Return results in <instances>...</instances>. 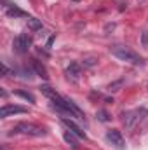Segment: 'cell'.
<instances>
[{"label": "cell", "instance_id": "6", "mask_svg": "<svg viewBox=\"0 0 148 150\" xmlns=\"http://www.w3.org/2000/svg\"><path fill=\"white\" fill-rule=\"evenodd\" d=\"M61 122H63V126H65V127H66L70 133H73L77 138H80V140H87V134H85V133H84V131H82V129L77 126V124H75L73 120H70V119L63 117V119H61Z\"/></svg>", "mask_w": 148, "mask_h": 150}, {"label": "cell", "instance_id": "15", "mask_svg": "<svg viewBox=\"0 0 148 150\" xmlns=\"http://www.w3.org/2000/svg\"><path fill=\"white\" fill-rule=\"evenodd\" d=\"M96 63H98V58H85L82 65H84V67H94Z\"/></svg>", "mask_w": 148, "mask_h": 150}, {"label": "cell", "instance_id": "18", "mask_svg": "<svg viewBox=\"0 0 148 150\" xmlns=\"http://www.w3.org/2000/svg\"><path fill=\"white\" fill-rule=\"evenodd\" d=\"M141 42H143V45H145V47L148 45V32H143V37H141Z\"/></svg>", "mask_w": 148, "mask_h": 150}, {"label": "cell", "instance_id": "11", "mask_svg": "<svg viewBox=\"0 0 148 150\" xmlns=\"http://www.w3.org/2000/svg\"><path fill=\"white\" fill-rule=\"evenodd\" d=\"M63 140L72 147V149H78V142H77V138H75L73 133H70V131H66L65 134H63Z\"/></svg>", "mask_w": 148, "mask_h": 150}, {"label": "cell", "instance_id": "5", "mask_svg": "<svg viewBox=\"0 0 148 150\" xmlns=\"http://www.w3.org/2000/svg\"><path fill=\"white\" fill-rule=\"evenodd\" d=\"M106 138H108V142H111V145L117 150H125V140L118 129H110L106 133Z\"/></svg>", "mask_w": 148, "mask_h": 150}, {"label": "cell", "instance_id": "9", "mask_svg": "<svg viewBox=\"0 0 148 150\" xmlns=\"http://www.w3.org/2000/svg\"><path fill=\"white\" fill-rule=\"evenodd\" d=\"M32 68H33V72H35V74H37L38 77H42L44 80H47V79H49L47 68H45V67H44V65H42V63H40L38 59H33V61H32Z\"/></svg>", "mask_w": 148, "mask_h": 150}, {"label": "cell", "instance_id": "2", "mask_svg": "<svg viewBox=\"0 0 148 150\" xmlns=\"http://www.w3.org/2000/svg\"><path fill=\"white\" fill-rule=\"evenodd\" d=\"M14 134H26V136H45L47 131L33 122H19L12 127Z\"/></svg>", "mask_w": 148, "mask_h": 150}, {"label": "cell", "instance_id": "3", "mask_svg": "<svg viewBox=\"0 0 148 150\" xmlns=\"http://www.w3.org/2000/svg\"><path fill=\"white\" fill-rule=\"evenodd\" d=\"M148 115V110L147 108H136V110H129L122 115V122L125 126V129H134L145 117Z\"/></svg>", "mask_w": 148, "mask_h": 150}, {"label": "cell", "instance_id": "13", "mask_svg": "<svg viewBox=\"0 0 148 150\" xmlns=\"http://www.w3.org/2000/svg\"><path fill=\"white\" fill-rule=\"evenodd\" d=\"M16 94H18L19 98H23V100L30 101V103H35V96H33L32 93H26V91H21V89H18V91H16Z\"/></svg>", "mask_w": 148, "mask_h": 150}, {"label": "cell", "instance_id": "10", "mask_svg": "<svg viewBox=\"0 0 148 150\" xmlns=\"http://www.w3.org/2000/svg\"><path fill=\"white\" fill-rule=\"evenodd\" d=\"M5 14L9 18H28V14L25 11H21L19 7H14V5H5Z\"/></svg>", "mask_w": 148, "mask_h": 150}, {"label": "cell", "instance_id": "7", "mask_svg": "<svg viewBox=\"0 0 148 150\" xmlns=\"http://www.w3.org/2000/svg\"><path fill=\"white\" fill-rule=\"evenodd\" d=\"M26 112H28V108H25V107H18V105H5V107H2V110H0V117H2V119H7L9 115L26 113Z\"/></svg>", "mask_w": 148, "mask_h": 150}, {"label": "cell", "instance_id": "8", "mask_svg": "<svg viewBox=\"0 0 148 150\" xmlns=\"http://www.w3.org/2000/svg\"><path fill=\"white\" fill-rule=\"evenodd\" d=\"M80 74H82V67H80V63L72 61V63H70V67L66 68V75H68V77H72L73 80H78Z\"/></svg>", "mask_w": 148, "mask_h": 150}, {"label": "cell", "instance_id": "1", "mask_svg": "<svg viewBox=\"0 0 148 150\" xmlns=\"http://www.w3.org/2000/svg\"><path fill=\"white\" fill-rule=\"evenodd\" d=\"M110 52L115 58H118L120 61H125V63H131V65H136V67L145 65V59L127 45H113V47H110Z\"/></svg>", "mask_w": 148, "mask_h": 150}, {"label": "cell", "instance_id": "12", "mask_svg": "<svg viewBox=\"0 0 148 150\" xmlns=\"http://www.w3.org/2000/svg\"><path fill=\"white\" fill-rule=\"evenodd\" d=\"M26 23H28V28H30V30H33V32L42 30V21L37 19V18H28V19H26Z\"/></svg>", "mask_w": 148, "mask_h": 150}, {"label": "cell", "instance_id": "14", "mask_svg": "<svg viewBox=\"0 0 148 150\" xmlns=\"http://www.w3.org/2000/svg\"><path fill=\"white\" fill-rule=\"evenodd\" d=\"M96 115H98V119H99L101 122H108V120H110V115H108V112H106V110H98V113H96Z\"/></svg>", "mask_w": 148, "mask_h": 150}, {"label": "cell", "instance_id": "16", "mask_svg": "<svg viewBox=\"0 0 148 150\" xmlns=\"http://www.w3.org/2000/svg\"><path fill=\"white\" fill-rule=\"evenodd\" d=\"M122 86V80H118V82H115V84H111L110 86V91H118V87Z\"/></svg>", "mask_w": 148, "mask_h": 150}, {"label": "cell", "instance_id": "17", "mask_svg": "<svg viewBox=\"0 0 148 150\" xmlns=\"http://www.w3.org/2000/svg\"><path fill=\"white\" fill-rule=\"evenodd\" d=\"M7 75H9V68L5 63H2V77H7Z\"/></svg>", "mask_w": 148, "mask_h": 150}, {"label": "cell", "instance_id": "4", "mask_svg": "<svg viewBox=\"0 0 148 150\" xmlns=\"http://www.w3.org/2000/svg\"><path fill=\"white\" fill-rule=\"evenodd\" d=\"M12 47H14L16 52H19V54H26V52L30 51V47H32V37H30L28 33H19L18 37L14 38Z\"/></svg>", "mask_w": 148, "mask_h": 150}]
</instances>
